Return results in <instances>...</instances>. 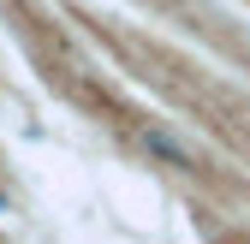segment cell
<instances>
[{"mask_svg":"<svg viewBox=\"0 0 250 244\" xmlns=\"http://www.w3.org/2000/svg\"><path fill=\"white\" fill-rule=\"evenodd\" d=\"M137 149H143V155H155L161 167H197V149L185 143L173 125H137Z\"/></svg>","mask_w":250,"mask_h":244,"instance_id":"1","label":"cell"},{"mask_svg":"<svg viewBox=\"0 0 250 244\" xmlns=\"http://www.w3.org/2000/svg\"><path fill=\"white\" fill-rule=\"evenodd\" d=\"M6 208H12V203H6V197H0V215H6Z\"/></svg>","mask_w":250,"mask_h":244,"instance_id":"2","label":"cell"}]
</instances>
